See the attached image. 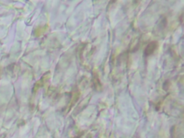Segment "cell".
<instances>
[{
  "label": "cell",
  "instance_id": "6da1fadb",
  "mask_svg": "<svg viewBox=\"0 0 184 138\" xmlns=\"http://www.w3.org/2000/svg\"><path fill=\"white\" fill-rule=\"evenodd\" d=\"M157 46H158V44H157L156 42L150 43V44L148 45V46H147V48H145V54L146 55H150L152 54V53H154V51L156 50V49L157 48Z\"/></svg>",
  "mask_w": 184,
  "mask_h": 138
}]
</instances>
